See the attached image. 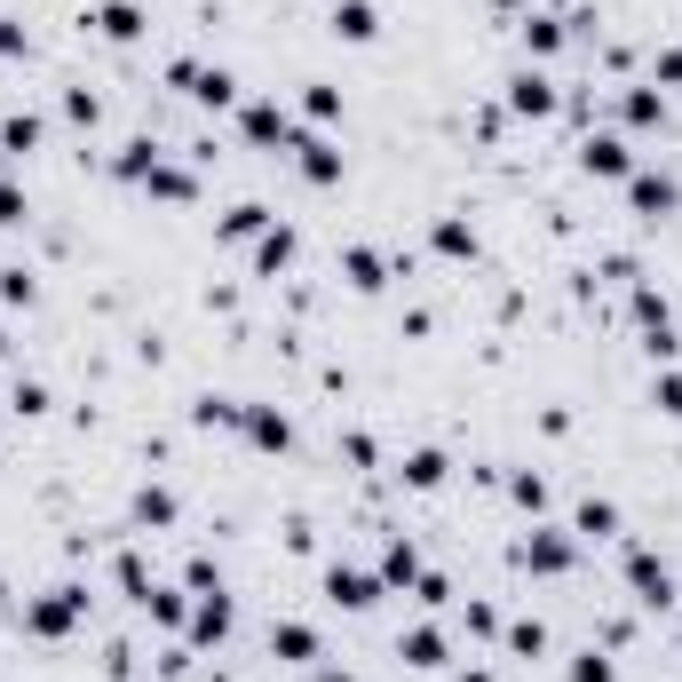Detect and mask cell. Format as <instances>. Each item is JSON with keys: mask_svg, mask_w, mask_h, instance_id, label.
Returning <instances> with one entry per match:
<instances>
[{"mask_svg": "<svg viewBox=\"0 0 682 682\" xmlns=\"http://www.w3.org/2000/svg\"><path fill=\"white\" fill-rule=\"evenodd\" d=\"M0 223H24V199H16L8 183H0Z\"/></svg>", "mask_w": 682, "mask_h": 682, "instance_id": "cell-28", "label": "cell"}, {"mask_svg": "<svg viewBox=\"0 0 682 682\" xmlns=\"http://www.w3.org/2000/svg\"><path fill=\"white\" fill-rule=\"evenodd\" d=\"M175 80H183L199 104H230V72H207V64H175Z\"/></svg>", "mask_w": 682, "mask_h": 682, "instance_id": "cell-5", "label": "cell"}, {"mask_svg": "<svg viewBox=\"0 0 682 682\" xmlns=\"http://www.w3.org/2000/svg\"><path fill=\"white\" fill-rule=\"evenodd\" d=\"M223 635H230V595L207 587V603H199V643H223Z\"/></svg>", "mask_w": 682, "mask_h": 682, "instance_id": "cell-10", "label": "cell"}, {"mask_svg": "<svg viewBox=\"0 0 682 682\" xmlns=\"http://www.w3.org/2000/svg\"><path fill=\"white\" fill-rule=\"evenodd\" d=\"M334 32H341V40H373V32H381V16H373L365 0H341V8H334Z\"/></svg>", "mask_w": 682, "mask_h": 682, "instance_id": "cell-9", "label": "cell"}, {"mask_svg": "<svg viewBox=\"0 0 682 682\" xmlns=\"http://www.w3.org/2000/svg\"><path fill=\"white\" fill-rule=\"evenodd\" d=\"M223 230H230V238H246V230H262V207H230V223H223Z\"/></svg>", "mask_w": 682, "mask_h": 682, "instance_id": "cell-27", "label": "cell"}, {"mask_svg": "<svg viewBox=\"0 0 682 682\" xmlns=\"http://www.w3.org/2000/svg\"><path fill=\"white\" fill-rule=\"evenodd\" d=\"M135 516H143V524H167V516H175V500H167V492H143V500H135Z\"/></svg>", "mask_w": 682, "mask_h": 682, "instance_id": "cell-25", "label": "cell"}, {"mask_svg": "<svg viewBox=\"0 0 682 682\" xmlns=\"http://www.w3.org/2000/svg\"><path fill=\"white\" fill-rule=\"evenodd\" d=\"M246 437H254V445H278V453H286V437H294V429H286V413H246Z\"/></svg>", "mask_w": 682, "mask_h": 682, "instance_id": "cell-16", "label": "cell"}, {"mask_svg": "<svg viewBox=\"0 0 682 682\" xmlns=\"http://www.w3.org/2000/svg\"><path fill=\"white\" fill-rule=\"evenodd\" d=\"M286 254H294V230H270V238L254 246V262H262V270H286Z\"/></svg>", "mask_w": 682, "mask_h": 682, "instance_id": "cell-20", "label": "cell"}, {"mask_svg": "<svg viewBox=\"0 0 682 682\" xmlns=\"http://www.w3.org/2000/svg\"><path fill=\"white\" fill-rule=\"evenodd\" d=\"M556 40H564V32H556V24H548V16H532V24H524V48H540V56H548V48H556Z\"/></svg>", "mask_w": 682, "mask_h": 682, "instance_id": "cell-24", "label": "cell"}, {"mask_svg": "<svg viewBox=\"0 0 682 682\" xmlns=\"http://www.w3.org/2000/svg\"><path fill=\"white\" fill-rule=\"evenodd\" d=\"M587 175H627V143L619 135H595L587 143Z\"/></svg>", "mask_w": 682, "mask_h": 682, "instance_id": "cell-11", "label": "cell"}, {"mask_svg": "<svg viewBox=\"0 0 682 682\" xmlns=\"http://www.w3.org/2000/svg\"><path fill=\"white\" fill-rule=\"evenodd\" d=\"M0 603H8V587H0Z\"/></svg>", "mask_w": 682, "mask_h": 682, "instance_id": "cell-33", "label": "cell"}, {"mask_svg": "<svg viewBox=\"0 0 682 682\" xmlns=\"http://www.w3.org/2000/svg\"><path fill=\"white\" fill-rule=\"evenodd\" d=\"M659 80H682V48H667V56H659Z\"/></svg>", "mask_w": 682, "mask_h": 682, "instance_id": "cell-30", "label": "cell"}, {"mask_svg": "<svg viewBox=\"0 0 682 682\" xmlns=\"http://www.w3.org/2000/svg\"><path fill=\"white\" fill-rule=\"evenodd\" d=\"M326 595H334V603H349V611H365V603L381 595V579H365V571L334 564V571H326Z\"/></svg>", "mask_w": 682, "mask_h": 682, "instance_id": "cell-4", "label": "cell"}, {"mask_svg": "<svg viewBox=\"0 0 682 682\" xmlns=\"http://www.w3.org/2000/svg\"><path fill=\"white\" fill-rule=\"evenodd\" d=\"M524 564H540V571H564V564H571V548L540 532V540H524Z\"/></svg>", "mask_w": 682, "mask_h": 682, "instance_id": "cell-17", "label": "cell"}, {"mask_svg": "<svg viewBox=\"0 0 682 682\" xmlns=\"http://www.w3.org/2000/svg\"><path fill=\"white\" fill-rule=\"evenodd\" d=\"M381 579H421V556H413L405 540H389V556H381Z\"/></svg>", "mask_w": 682, "mask_h": 682, "instance_id": "cell-19", "label": "cell"}, {"mask_svg": "<svg viewBox=\"0 0 682 682\" xmlns=\"http://www.w3.org/2000/svg\"><path fill=\"white\" fill-rule=\"evenodd\" d=\"M571 682H611V659H603V651H579V667H571Z\"/></svg>", "mask_w": 682, "mask_h": 682, "instance_id": "cell-22", "label": "cell"}, {"mask_svg": "<svg viewBox=\"0 0 682 682\" xmlns=\"http://www.w3.org/2000/svg\"><path fill=\"white\" fill-rule=\"evenodd\" d=\"M659 405H667V413H682V381H659Z\"/></svg>", "mask_w": 682, "mask_h": 682, "instance_id": "cell-29", "label": "cell"}, {"mask_svg": "<svg viewBox=\"0 0 682 682\" xmlns=\"http://www.w3.org/2000/svg\"><path fill=\"white\" fill-rule=\"evenodd\" d=\"M460 682H492V675H460Z\"/></svg>", "mask_w": 682, "mask_h": 682, "instance_id": "cell-31", "label": "cell"}, {"mask_svg": "<svg viewBox=\"0 0 682 682\" xmlns=\"http://www.w3.org/2000/svg\"><path fill=\"white\" fill-rule=\"evenodd\" d=\"M405 659H413V667H445V635H437V627H413V635H405Z\"/></svg>", "mask_w": 682, "mask_h": 682, "instance_id": "cell-13", "label": "cell"}, {"mask_svg": "<svg viewBox=\"0 0 682 682\" xmlns=\"http://www.w3.org/2000/svg\"><path fill=\"white\" fill-rule=\"evenodd\" d=\"M0 349H8V341H0Z\"/></svg>", "mask_w": 682, "mask_h": 682, "instance_id": "cell-34", "label": "cell"}, {"mask_svg": "<svg viewBox=\"0 0 682 682\" xmlns=\"http://www.w3.org/2000/svg\"><path fill=\"white\" fill-rule=\"evenodd\" d=\"M318 682H349V675H318Z\"/></svg>", "mask_w": 682, "mask_h": 682, "instance_id": "cell-32", "label": "cell"}, {"mask_svg": "<svg viewBox=\"0 0 682 682\" xmlns=\"http://www.w3.org/2000/svg\"><path fill=\"white\" fill-rule=\"evenodd\" d=\"M80 603H88V595H80V587H56V595H48V603H32V635H64V627H72V619H80Z\"/></svg>", "mask_w": 682, "mask_h": 682, "instance_id": "cell-1", "label": "cell"}, {"mask_svg": "<svg viewBox=\"0 0 682 682\" xmlns=\"http://www.w3.org/2000/svg\"><path fill=\"white\" fill-rule=\"evenodd\" d=\"M96 24H104L112 40H135V32H143V16H135L127 0H104V8H96Z\"/></svg>", "mask_w": 682, "mask_h": 682, "instance_id": "cell-14", "label": "cell"}, {"mask_svg": "<svg viewBox=\"0 0 682 682\" xmlns=\"http://www.w3.org/2000/svg\"><path fill=\"white\" fill-rule=\"evenodd\" d=\"M294 151H302V175H310V183H334L341 175V159L318 143V135H294Z\"/></svg>", "mask_w": 682, "mask_h": 682, "instance_id": "cell-8", "label": "cell"}, {"mask_svg": "<svg viewBox=\"0 0 682 682\" xmlns=\"http://www.w3.org/2000/svg\"><path fill=\"white\" fill-rule=\"evenodd\" d=\"M270 651H278V659H318V635L286 619V627H270Z\"/></svg>", "mask_w": 682, "mask_h": 682, "instance_id": "cell-12", "label": "cell"}, {"mask_svg": "<svg viewBox=\"0 0 682 682\" xmlns=\"http://www.w3.org/2000/svg\"><path fill=\"white\" fill-rule=\"evenodd\" d=\"M8 143H16V151H32V143H40V119L16 112V119H8Z\"/></svg>", "mask_w": 682, "mask_h": 682, "instance_id": "cell-26", "label": "cell"}, {"mask_svg": "<svg viewBox=\"0 0 682 682\" xmlns=\"http://www.w3.org/2000/svg\"><path fill=\"white\" fill-rule=\"evenodd\" d=\"M246 135H254V143H294V127H286L278 104H246Z\"/></svg>", "mask_w": 682, "mask_h": 682, "instance_id": "cell-6", "label": "cell"}, {"mask_svg": "<svg viewBox=\"0 0 682 682\" xmlns=\"http://www.w3.org/2000/svg\"><path fill=\"white\" fill-rule=\"evenodd\" d=\"M405 484H421V492H429V484H445V453H429V445H421V453H405Z\"/></svg>", "mask_w": 682, "mask_h": 682, "instance_id": "cell-15", "label": "cell"}, {"mask_svg": "<svg viewBox=\"0 0 682 682\" xmlns=\"http://www.w3.org/2000/svg\"><path fill=\"white\" fill-rule=\"evenodd\" d=\"M627 199H635V215H643V223H659V215H675V183H667V175H635V183H627Z\"/></svg>", "mask_w": 682, "mask_h": 682, "instance_id": "cell-2", "label": "cell"}, {"mask_svg": "<svg viewBox=\"0 0 682 682\" xmlns=\"http://www.w3.org/2000/svg\"><path fill=\"white\" fill-rule=\"evenodd\" d=\"M627 579L643 587V603H667V595H675V579H667V564H651V556H627Z\"/></svg>", "mask_w": 682, "mask_h": 682, "instance_id": "cell-7", "label": "cell"}, {"mask_svg": "<svg viewBox=\"0 0 682 682\" xmlns=\"http://www.w3.org/2000/svg\"><path fill=\"white\" fill-rule=\"evenodd\" d=\"M611 524H619V508H611V500H587V508H579V532H595V540H603Z\"/></svg>", "mask_w": 682, "mask_h": 682, "instance_id": "cell-21", "label": "cell"}, {"mask_svg": "<svg viewBox=\"0 0 682 682\" xmlns=\"http://www.w3.org/2000/svg\"><path fill=\"white\" fill-rule=\"evenodd\" d=\"M341 270H349V286H365V294L381 286V262H373L365 246H349V254H341Z\"/></svg>", "mask_w": 682, "mask_h": 682, "instance_id": "cell-18", "label": "cell"}, {"mask_svg": "<svg viewBox=\"0 0 682 682\" xmlns=\"http://www.w3.org/2000/svg\"><path fill=\"white\" fill-rule=\"evenodd\" d=\"M437 246H445V254H476V230H460V223H437Z\"/></svg>", "mask_w": 682, "mask_h": 682, "instance_id": "cell-23", "label": "cell"}, {"mask_svg": "<svg viewBox=\"0 0 682 682\" xmlns=\"http://www.w3.org/2000/svg\"><path fill=\"white\" fill-rule=\"evenodd\" d=\"M508 104H516L524 119H548L556 112V88H548L540 72H516V80H508Z\"/></svg>", "mask_w": 682, "mask_h": 682, "instance_id": "cell-3", "label": "cell"}]
</instances>
